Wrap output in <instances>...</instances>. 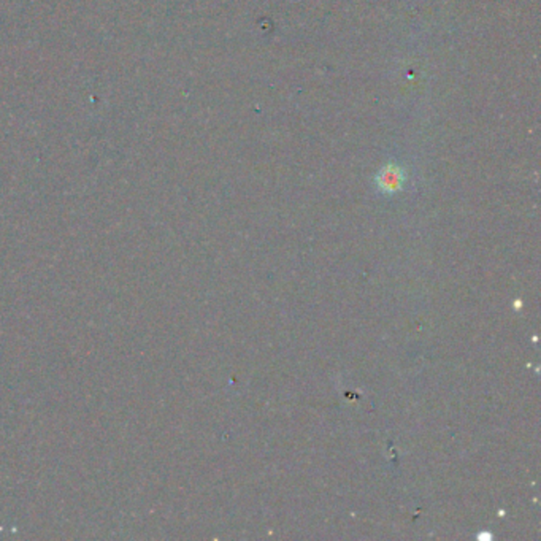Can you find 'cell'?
<instances>
[{
    "mask_svg": "<svg viewBox=\"0 0 541 541\" xmlns=\"http://www.w3.org/2000/svg\"><path fill=\"white\" fill-rule=\"evenodd\" d=\"M381 185L385 186L387 191H392L394 187H397L399 185V175L395 172H387L386 175L381 176Z\"/></svg>",
    "mask_w": 541,
    "mask_h": 541,
    "instance_id": "6da1fadb",
    "label": "cell"
}]
</instances>
